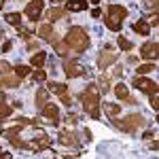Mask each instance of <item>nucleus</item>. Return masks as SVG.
<instances>
[{
	"label": "nucleus",
	"instance_id": "obj_21",
	"mask_svg": "<svg viewBox=\"0 0 159 159\" xmlns=\"http://www.w3.org/2000/svg\"><path fill=\"white\" fill-rule=\"evenodd\" d=\"M64 15H66V9H57V7H53V9H49V13H47V19L51 21H60V19H64Z\"/></svg>",
	"mask_w": 159,
	"mask_h": 159
},
{
	"label": "nucleus",
	"instance_id": "obj_41",
	"mask_svg": "<svg viewBox=\"0 0 159 159\" xmlns=\"http://www.w3.org/2000/svg\"><path fill=\"white\" fill-rule=\"evenodd\" d=\"M0 98H4V93H2V85H0Z\"/></svg>",
	"mask_w": 159,
	"mask_h": 159
},
{
	"label": "nucleus",
	"instance_id": "obj_22",
	"mask_svg": "<svg viewBox=\"0 0 159 159\" xmlns=\"http://www.w3.org/2000/svg\"><path fill=\"white\" fill-rule=\"evenodd\" d=\"M47 91L61 96V93H68V85H64V83H49L47 85Z\"/></svg>",
	"mask_w": 159,
	"mask_h": 159
},
{
	"label": "nucleus",
	"instance_id": "obj_34",
	"mask_svg": "<svg viewBox=\"0 0 159 159\" xmlns=\"http://www.w3.org/2000/svg\"><path fill=\"white\" fill-rule=\"evenodd\" d=\"M144 4H147V9H153V13H155L159 2H157V0H144Z\"/></svg>",
	"mask_w": 159,
	"mask_h": 159
},
{
	"label": "nucleus",
	"instance_id": "obj_7",
	"mask_svg": "<svg viewBox=\"0 0 159 159\" xmlns=\"http://www.w3.org/2000/svg\"><path fill=\"white\" fill-rule=\"evenodd\" d=\"M132 85L136 87V89H140V91H144V93H155V91H159V87L155 81H151V79H147V76H134V81H132Z\"/></svg>",
	"mask_w": 159,
	"mask_h": 159
},
{
	"label": "nucleus",
	"instance_id": "obj_19",
	"mask_svg": "<svg viewBox=\"0 0 159 159\" xmlns=\"http://www.w3.org/2000/svg\"><path fill=\"white\" fill-rule=\"evenodd\" d=\"M115 93H117V98L123 100V102H127V104H136V100H134V98H129V93H127V87L121 85V83L115 87Z\"/></svg>",
	"mask_w": 159,
	"mask_h": 159
},
{
	"label": "nucleus",
	"instance_id": "obj_32",
	"mask_svg": "<svg viewBox=\"0 0 159 159\" xmlns=\"http://www.w3.org/2000/svg\"><path fill=\"white\" fill-rule=\"evenodd\" d=\"M151 96V106H153V110H157L159 108V98H157V91L155 93H148Z\"/></svg>",
	"mask_w": 159,
	"mask_h": 159
},
{
	"label": "nucleus",
	"instance_id": "obj_44",
	"mask_svg": "<svg viewBox=\"0 0 159 159\" xmlns=\"http://www.w3.org/2000/svg\"><path fill=\"white\" fill-rule=\"evenodd\" d=\"M51 2H61V0H51Z\"/></svg>",
	"mask_w": 159,
	"mask_h": 159
},
{
	"label": "nucleus",
	"instance_id": "obj_38",
	"mask_svg": "<svg viewBox=\"0 0 159 159\" xmlns=\"http://www.w3.org/2000/svg\"><path fill=\"white\" fill-rule=\"evenodd\" d=\"M100 15H102V11H100V9H93V11H91V17H96V19H98Z\"/></svg>",
	"mask_w": 159,
	"mask_h": 159
},
{
	"label": "nucleus",
	"instance_id": "obj_31",
	"mask_svg": "<svg viewBox=\"0 0 159 159\" xmlns=\"http://www.w3.org/2000/svg\"><path fill=\"white\" fill-rule=\"evenodd\" d=\"M60 100H61V104H64V106H68V108L72 106V98H70V93H61Z\"/></svg>",
	"mask_w": 159,
	"mask_h": 159
},
{
	"label": "nucleus",
	"instance_id": "obj_16",
	"mask_svg": "<svg viewBox=\"0 0 159 159\" xmlns=\"http://www.w3.org/2000/svg\"><path fill=\"white\" fill-rule=\"evenodd\" d=\"M45 61H47V51H36V53H32V57H30V66H32V68H43Z\"/></svg>",
	"mask_w": 159,
	"mask_h": 159
},
{
	"label": "nucleus",
	"instance_id": "obj_10",
	"mask_svg": "<svg viewBox=\"0 0 159 159\" xmlns=\"http://www.w3.org/2000/svg\"><path fill=\"white\" fill-rule=\"evenodd\" d=\"M30 148H32L34 153H40V151H47V148H51V140H49V136L40 132V134H38L36 138H34V140L30 142Z\"/></svg>",
	"mask_w": 159,
	"mask_h": 159
},
{
	"label": "nucleus",
	"instance_id": "obj_4",
	"mask_svg": "<svg viewBox=\"0 0 159 159\" xmlns=\"http://www.w3.org/2000/svg\"><path fill=\"white\" fill-rule=\"evenodd\" d=\"M144 117L142 115H127L125 119H121V121H115V125L121 129V132H125V134H134L138 127H142L144 125Z\"/></svg>",
	"mask_w": 159,
	"mask_h": 159
},
{
	"label": "nucleus",
	"instance_id": "obj_27",
	"mask_svg": "<svg viewBox=\"0 0 159 159\" xmlns=\"http://www.w3.org/2000/svg\"><path fill=\"white\" fill-rule=\"evenodd\" d=\"M32 81H36V83H45V81H47V72H45L43 68H36V70L32 72Z\"/></svg>",
	"mask_w": 159,
	"mask_h": 159
},
{
	"label": "nucleus",
	"instance_id": "obj_13",
	"mask_svg": "<svg viewBox=\"0 0 159 159\" xmlns=\"http://www.w3.org/2000/svg\"><path fill=\"white\" fill-rule=\"evenodd\" d=\"M117 61V53H108V51H102L98 55V66L104 70V68H108L110 64H115Z\"/></svg>",
	"mask_w": 159,
	"mask_h": 159
},
{
	"label": "nucleus",
	"instance_id": "obj_39",
	"mask_svg": "<svg viewBox=\"0 0 159 159\" xmlns=\"http://www.w3.org/2000/svg\"><path fill=\"white\" fill-rule=\"evenodd\" d=\"M153 138H155L153 132H147V134H144V140H153Z\"/></svg>",
	"mask_w": 159,
	"mask_h": 159
},
{
	"label": "nucleus",
	"instance_id": "obj_23",
	"mask_svg": "<svg viewBox=\"0 0 159 159\" xmlns=\"http://www.w3.org/2000/svg\"><path fill=\"white\" fill-rule=\"evenodd\" d=\"M47 102H49V98H47V87H38V91H36V106H38V108H43Z\"/></svg>",
	"mask_w": 159,
	"mask_h": 159
},
{
	"label": "nucleus",
	"instance_id": "obj_12",
	"mask_svg": "<svg viewBox=\"0 0 159 159\" xmlns=\"http://www.w3.org/2000/svg\"><path fill=\"white\" fill-rule=\"evenodd\" d=\"M132 30H134L136 34H142V36H148L151 34V25H148L147 17H142V19H138L132 24Z\"/></svg>",
	"mask_w": 159,
	"mask_h": 159
},
{
	"label": "nucleus",
	"instance_id": "obj_30",
	"mask_svg": "<svg viewBox=\"0 0 159 159\" xmlns=\"http://www.w3.org/2000/svg\"><path fill=\"white\" fill-rule=\"evenodd\" d=\"M151 70H155V64H142V66H136V72H138V74H148Z\"/></svg>",
	"mask_w": 159,
	"mask_h": 159
},
{
	"label": "nucleus",
	"instance_id": "obj_18",
	"mask_svg": "<svg viewBox=\"0 0 159 159\" xmlns=\"http://www.w3.org/2000/svg\"><path fill=\"white\" fill-rule=\"evenodd\" d=\"M60 142L66 144V147H79V138H76L72 132H66V129L60 134Z\"/></svg>",
	"mask_w": 159,
	"mask_h": 159
},
{
	"label": "nucleus",
	"instance_id": "obj_3",
	"mask_svg": "<svg viewBox=\"0 0 159 159\" xmlns=\"http://www.w3.org/2000/svg\"><path fill=\"white\" fill-rule=\"evenodd\" d=\"M125 17H127V9L125 7H121V4H108L104 24L108 25V30H112V32H121Z\"/></svg>",
	"mask_w": 159,
	"mask_h": 159
},
{
	"label": "nucleus",
	"instance_id": "obj_29",
	"mask_svg": "<svg viewBox=\"0 0 159 159\" xmlns=\"http://www.w3.org/2000/svg\"><path fill=\"white\" fill-rule=\"evenodd\" d=\"M11 112H13V106L4 104V102H0V121L7 119V117H11Z\"/></svg>",
	"mask_w": 159,
	"mask_h": 159
},
{
	"label": "nucleus",
	"instance_id": "obj_42",
	"mask_svg": "<svg viewBox=\"0 0 159 159\" xmlns=\"http://www.w3.org/2000/svg\"><path fill=\"white\" fill-rule=\"evenodd\" d=\"M2 36H4V32H2V30H0V40H2Z\"/></svg>",
	"mask_w": 159,
	"mask_h": 159
},
{
	"label": "nucleus",
	"instance_id": "obj_35",
	"mask_svg": "<svg viewBox=\"0 0 159 159\" xmlns=\"http://www.w3.org/2000/svg\"><path fill=\"white\" fill-rule=\"evenodd\" d=\"M11 47H13L11 40H4V45H2V53H9V51H11Z\"/></svg>",
	"mask_w": 159,
	"mask_h": 159
},
{
	"label": "nucleus",
	"instance_id": "obj_36",
	"mask_svg": "<svg viewBox=\"0 0 159 159\" xmlns=\"http://www.w3.org/2000/svg\"><path fill=\"white\" fill-rule=\"evenodd\" d=\"M66 121L70 123V125H74V123L79 121V117H76V115H68V117H66Z\"/></svg>",
	"mask_w": 159,
	"mask_h": 159
},
{
	"label": "nucleus",
	"instance_id": "obj_14",
	"mask_svg": "<svg viewBox=\"0 0 159 159\" xmlns=\"http://www.w3.org/2000/svg\"><path fill=\"white\" fill-rule=\"evenodd\" d=\"M38 36H40V40H45V43H51V40L55 38V32H53L51 24H40L38 25Z\"/></svg>",
	"mask_w": 159,
	"mask_h": 159
},
{
	"label": "nucleus",
	"instance_id": "obj_37",
	"mask_svg": "<svg viewBox=\"0 0 159 159\" xmlns=\"http://www.w3.org/2000/svg\"><path fill=\"white\" fill-rule=\"evenodd\" d=\"M38 49V43H32V40H30V43H28V51H36Z\"/></svg>",
	"mask_w": 159,
	"mask_h": 159
},
{
	"label": "nucleus",
	"instance_id": "obj_15",
	"mask_svg": "<svg viewBox=\"0 0 159 159\" xmlns=\"http://www.w3.org/2000/svg\"><path fill=\"white\" fill-rule=\"evenodd\" d=\"M0 85L9 87V89H15V87L21 85V76H17V74H4V76L0 79Z\"/></svg>",
	"mask_w": 159,
	"mask_h": 159
},
{
	"label": "nucleus",
	"instance_id": "obj_33",
	"mask_svg": "<svg viewBox=\"0 0 159 159\" xmlns=\"http://www.w3.org/2000/svg\"><path fill=\"white\" fill-rule=\"evenodd\" d=\"M13 66L11 64H7V61H0V74H7L9 70H11Z\"/></svg>",
	"mask_w": 159,
	"mask_h": 159
},
{
	"label": "nucleus",
	"instance_id": "obj_43",
	"mask_svg": "<svg viewBox=\"0 0 159 159\" xmlns=\"http://www.w3.org/2000/svg\"><path fill=\"white\" fill-rule=\"evenodd\" d=\"M91 2H93V4H100V0H91Z\"/></svg>",
	"mask_w": 159,
	"mask_h": 159
},
{
	"label": "nucleus",
	"instance_id": "obj_20",
	"mask_svg": "<svg viewBox=\"0 0 159 159\" xmlns=\"http://www.w3.org/2000/svg\"><path fill=\"white\" fill-rule=\"evenodd\" d=\"M102 108H104V112L108 115V119H115V117L121 112L119 104H112V102H104V104H102Z\"/></svg>",
	"mask_w": 159,
	"mask_h": 159
},
{
	"label": "nucleus",
	"instance_id": "obj_25",
	"mask_svg": "<svg viewBox=\"0 0 159 159\" xmlns=\"http://www.w3.org/2000/svg\"><path fill=\"white\" fill-rule=\"evenodd\" d=\"M117 43H119V49H121V51H132V49H134L132 40H127V38L123 36L121 32H119V38H117Z\"/></svg>",
	"mask_w": 159,
	"mask_h": 159
},
{
	"label": "nucleus",
	"instance_id": "obj_17",
	"mask_svg": "<svg viewBox=\"0 0 159 159\" xmlns=\"http://www.w3.org/2000/svg\"><path fill=\"white\" fill-rule=\"evenodd\" d=\"M87 9V0H68L66 2V11L68 13H79Z\"/></svg>",
	"mask_w": 159,
	"mask_h": 159
},
{
	"label": "nucleus",
	"instance_id": "obj_26",
	"mask_svg": "<svg viewBox=\"0 0 159 159\" xmlns=\"http://www.w3.org/2000/svg\"><path fill=\"white\" fill-rule=\"evenodd\" d=\"M51 43H53V45H55V51H57V53H60V55H66V51L70 49V47H68V45H66V40H55V38H53V40H51Z\"/></svg>",
	"mask_w": 159,
	"mask_h": 159
},
{
	"label": "nucleus",
	"instance_id": "obj_6",
	"mask_svg": "<svg viewBox=\"0 0 159 159\" xmlns=\"http://www.w3.org/2000/svg\"><path fill=\"white\" fill-rule=\"evenodd\" d=\"M64 74H66L68 79H76V76L87 74V68L83 66V64H79V61L66 60V61H64Z\"/></svg>",
	"mask_w": 159,
	"mask_h": 159
},
{
	"label": "nucleus",
	"instance_id": "obj_24",
	"mask_svg": "<svg viewBox=\"0 0 159 159\" xmlns=\"http://www.w3.org/2000/svg\"><path fill=\"white\" fill-rule=\"evenodd\" d=\"M4 19H7V24H11V25H21V13H7L4 15Z\"/></svg>",
	"mask_w": 159,
	"mask_h": 159
},
{
	"label": "nucleus",
	"instance_id": "obj_5",
	"mask_svg": "<svg viewBox=\"0 0 159 159\" xmlns=\"http://www.w3.org/2000/svg\"><path fill=\"white\" fill-rule=\"evenodd\" d=\"M21 127H24V125H19V123H17V125H15V127H11V129H4V132H2V136L11 142L13 147H17V148H30V142H25V140H21V138H19Z\"/></svg>",
	"mask_w": 159,
	"mask_h": 159
},
{
	"label": "nucleus",
	"instance_id": "obj_8",
	"mask_svg": "<svg viewBox=\"0 0 159 159\" xmlns=\"http://www.w3.org/2000/svg\"><path fill=\"white\" fill-rule=\"evenodd\" d=\"M43 4H45V0H30L28 4H25V17L30 19V21H36L38 17L43 15Z\"/></svg>",
	"mask_w": 159,
	"mask_h": 159
},
{
	"label": "nucleus",
	"instance_id": "obj_11",
	"mask_svg": "<svg viewBox=\"0 0 159 159\" xmlns=\"http://www.w3.org/2000/svg\"><path fill=\"white\" fill-rule=\"evenodd\" d=\"M157 53H159L157 40H148V43H144V45L140 47V55H142L144 60H157Z\"/></svg>",
	"mask_w": 159,
	"mask_h": 159
},
{
	"label": "nucleus",
	"instance_id": "obj_2",
	"mask_svg": "<svg viewBox=\"0 0 159 159\" xmlns=\"http://www.w3.org/2000/svg\"><path fill=\"white\" fill-rule=\"evenodd\" d=\"M81 104L85 112H89L91 119H100V87L98 85H87L85 91L81 93Z\"/></svg>",
	"mask_w": 159,
	"mask_h": 159
},
{
	"label": "nucleus",
	"instance_id": "obj_9",
	"mask_svg": "<svg viewBox=\"0 0 159 159\" xmlns=\"http://www.w3.org/2000/svg\"><path fill=\"white\" fill-rule=\"evenodd\" d=\"M40 115H43L51 125H57V123H60V110H57L55 104H49V102H47V104L40 108Z\"/></svg>",
	"mask_w": 159,
	"mask_h": 159
},
{
	"label": "nucleus",
	"instance_id": "obj_1",
	"mask_svg": "<svg viewBox=\"0 0 159 159\" xmlns=\"http://www.w3.org/2000/svg\"><path fill=\"white\" fill-rule=\"evenodd\" d=\"M64 40H66V45H68L72 51H79V53L87 51V49H89V45H91L87 30H85V28H81V25H72V28L66 32Z\"/></svg>",
	"mask_w": 159,
	"mask_h": 159
},
{
	"label": "nucleus",
	"instance_id": "obj_40",
	"mask_svg": "<svg viewBox=\"0 0 159 159\" xmlns=\"http://www.w3.org/2000/svg\"><path fill=\"white\" fill-rule=\"evenodd\" d=\"M0 157H7V159H9V157H13V155H11V153H2V151H0Z\"/></svg>",
	"mask_w": 159,
	"mask_h": 159
},
{
	"label": "nucleus",
	"instance_id": "obj_28",
	"mask_svg": "<svg viewBox=\"0 0 159 159\" xmlns=\"http://www.w3.org/2000/svg\"><path fill=\"white\" fill-rule=\"evenodd\" d=\"M13 72L17 74V76H21V79H24V76H28V74L32 72V68H30V66H25V64H19V66H17Z\"/></svg>",
	"mask_w": 159,
	"mask_h": 159
}]
</instances>
